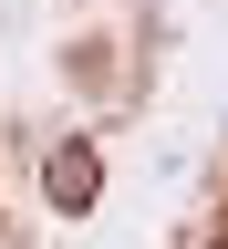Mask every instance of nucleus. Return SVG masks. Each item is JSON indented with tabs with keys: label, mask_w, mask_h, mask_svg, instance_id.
<instances>
[{
	"label": "nucleus",
	"mask_w": 228,
	"mask_h": 249,
	"mask_svg": "<svg viewBox=\"0 0 228 249\" xmlns=\"http://www.w3.org/2000/svg\"><path fill=\"white\" fill-rule=\"evenodd\" d=\"M42 197H52L62 218L104 208V145H93V135H52V156H42Z\"/></svg>",
	"instance_id": "obj_1"
},
{
	"label": "nucleus",
	"mask_w": 228,
	"mask_h": 249,
	"mask_svg": "<svg viewBox=\"0 0 228 249\" xmlns=\"http://www.w3.org/2000/svg\"><path fill=\"white\" fill-rule=\"evenodd\" d=\"M104 73H114V42H104V31H73V42H62V83H73V93H104Z\"/></svg>",
	"instance_id": "obj_2"
}]
</instances>
